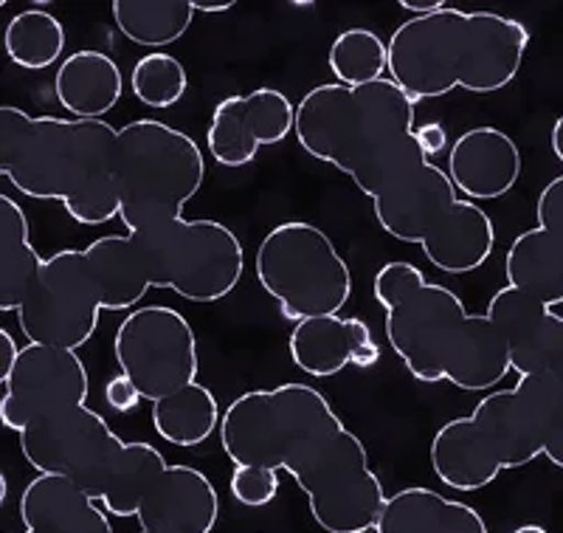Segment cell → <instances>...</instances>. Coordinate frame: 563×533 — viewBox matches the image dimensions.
Here are the masks:
<instances>
[{"label":"cell","instance_id":"6da1fadb","mask_svg":"<svg viewBox=\"0 0 563 533\" xmlns=\"http://www.w3.org/2000/svg\"><path fill=\"white\" fill-rule=\"evenodd\" d=\"M218 432L234 466L288 471L327 533L375 531L389 500L384 482L361 437L316 387L294 381L243 392L225 406Z\"/></svg>","mask_w":563,"mask_h":533},{"label":"cell","instance_id":"7a4b0ae2","mask_svg":"<svg viewBox=\"0 0 563 533\" xmlns=\"http://www.w3.org/2000/svg\"><path fill=\"white\" fill-rule=\"evenodd\" d=\"M0 175L34 200H59L70 220L119 218V130L104 119H57L0 108Z\"/></svg>","mask_w":563,"mask_h":533},{"label":"cell","instance_id":"3957f363","mask_svg":"<svg viewBox=\"0 0 563 533\" xmlns=\"http://www.w3.org/2000/svg\"><path fill=\"white\" fill-rule=\"evenodd\" d=\"M530 32L499 12H462L445 7L409 18L389 37V79L406 97H445L462 88L496 94L519 77Z\"/></svg>","mask_w":563,"mask_h":533},{"label":"cell","instance_id":"277c9868","mask_svg":"<svg viewBox=\"0 0 563 533\" xmlns=\"http://www.w3.org/2000/svg\"><path fill=\"white\" fill-rule=\"evenodd\" d=\"M369 200L386 235L420 246L429 263L445 274L482 269L496 249L490 215L460 198L449 170L431 164L417 135L386 167Z\"/></svg>","mask_w":563,"mask_h":533},{"label":"cell","instance_id":"5b68a950","mask_svg":"<svg viewBox=\"0 0 563 533\" xmlns=\"http://www.w3.org/2000/svg\"><path fill=\"white\" fill-rule=\"evenodd\" d=\"M415 105L391 79L358 88L316 85L296 105V139L305 153L350 175L369 198L386 167L415 139Z\"/></svg>","mask_w":563,"mask_h":533},{"label":"cell","instance_id":"8992f818","mask_svg":"<svg viewBox=\"0 0 563 533\" xmlns=\"http://www.w3.org/2000/svg\"><path fill=\"white\" fill-rule=\"evenodd\" d=\"M555 379L519 376L512 390L490 392L467 418L445 421L431 440V469L456 491L487 489L505 469L544 457Z\"/></svg>","mask_w":563,"mask_h":533},{"label":"cell","instance_id":"52a82bcc","mask_svg":"<svg viewBox=\"0 0 563 533\" xmlns=\"http://www.w3.org/2000/svg\"><path fill=\"white\" fill-rule=\"evenodd\" d=\"M386 339L417 381L485 392L512 370L505 336L487 314H467L445 285L426 283L386 311Z\"/></svg>","mask_w":563,"mask_h":533},{"label":"cell","instance_id":"ba28073f","mask_svg":"<svg viewBox=\"0 0 563 533\" xmlns=\"http://www.w3.org/2000/svg\"><path fill=\"white\" fill-rule=\"evenodd\" d=\"M20 449L37 475L65 477L119 520L139 514L169 469L155 446L124 444L88 404L20 432Z\"/></svg>","mask_w":563,"mask_h":533},{"label":"cell","instance_id":"9c48e42d","mask_svg":"<svg viewBox=\"0 0 563 533\" xmlns=\"http://www.w3.org/2000/svg\"><path fill=\"white\" fill-rule=\"evenodd\" d=\"M203 181V153L184 130L158 119L119 130V220L130 235L184 218Z\"/></svg>","mask_w":563,"mask_h":533},{"label":"cell","instance_id":"30bf717a","mask_svg":"<svg viewBox=\"0 0 563 533\" xmlns=\"http://www.w3.org/2000/svg\"><path fill=\"white\" fill-rule=\"evenodd\" d=\"M256 280L279 305L282 319L339 316L352 296V274L324 229L305 220L279 224L260 240Z\"/></svg>","mask_w":563,"mask_h":533},{"label":"cell","instance_id":"8fae6325","mask_svg":"<svg viewBox=\"0 0 563 533\" xmlns=\"http://www.w3.org/2000/svg\"><path fill=\"white\" fill-rule=\"evenodd\" d=\"M133 240L147 265L150 285L189 303H220L243 280V240L220 220L180 218L135 231Z\"/></svg>","mask_w":563,"mask_h":533},{"label":"cell","instance_id":"7c38bea8","mask_svg":"<svg viewBox=\"0 0 563 533\" xmlns=\"http://www.w3.org/2000/svg\"><path fill=\"white\" fill-rule=\"evenodd\" d=\"M113 356L122 376L153 404L198 381V336L169 305L130 311L115 330Z\"/></svg>","mask_w":563,"mask_h":533},{"label":"cell","instance_id":"4fadbf2b","mask_svg":"<svg viewBox=\"0 0 563 533\" xmlns=\"http://www.w3.org/2000/svg\"><path fill=\"white\" fill-rule=\"evenodd\" d=\"M99 314L102 300L85 251L63 249L43 260L18 322L34 345L79 350L97 334Z\"/></svg>","mask_w":563,"mask_h":533},{"label":"cell","instance_id":"5bb4252c","mask_svg":"<svg viewBox=\"0 0 563 533\" xmlns=\"http://www.w3.org/2000/svg\"><path fill=\"white\" fill-rule=\"evenodd\" d=\"M3 384L0 421L12 432L57 418L63 412L85 406L90 395V376L77 350L34 345L29 341L18 356Z\"/></svg>","mask_w":563,"mask_h":533},{"label":"cell","instance_id":"9a60e30c","mask_svg":"<svg viewBox=\"0 0 563 533\" xmlns=\"http://www.w3.org/2000/svg\"><path fill=\"white\" fill-rule=\"evenodd\" d=\"M290 133H296V105L282 90L256 88L220 99L206 130V148L220 167L238 170Z\"/></svg>","mask_w":563,"mask_h":533},{"label":"cell","instance_id":"2e32d148","mask_svg":"<svg viewBox=\"0 0 563 533\" xmlns=\"http://www.w3.org/2000/svg\"><path fill=\"white\" fill-rule=\"evenodd\" d=\"M449 175L465 200H499L519 184L521 150L499 128H471L449 153Z\"/></svg>","mask_w":563,"mask_h":533},{"label":"cell","instance_id":"e0dca14e","mask_svg":"<svg viewBox=\"0 0 563 533\" xmlns=\"http://www.w3.org/2000/svg\"><path fill=\"white\" fill-rule=\"evenodd\" d=\"M220 516V497L203 471L169 466L139 505L141 533H211Z\"/></svg>","mask_w":563,"mask_h":533},{"label":"cell","instance_id":"ac0fdd59","mask_svg":"<svg viewBox=\"0 0 563 533\" xmlns=\"http://www.w3.org/2000/svg\"><path fill=\"white\" fill-rule=\"evenodd\" d=\"M490 322L505 336L510 350L512 370L519 376L550 373L552 336H555L558 314L538 303L536 296L505 285L493 294L485 311Z\"/></svg>","mask_w":563,"mask_h":533},{"label":"cell","instance_id":"d6986e66","mask_svg":"<svg viewBox=\"0 0 563 533\" xmlns=\"http://www.w3.org/2000/svg\"><path fill=\"white\" fill-rule=\"evenodd\" d=\"M23 533H113L110 514L65 477L37 475L20 497Z\"/></svg>","mask_w":563,"mask_h":533},{"label":"cell","instance_id":"ffe728a7","mask_svg":"<svg viewBox=\"0 0 563 533\" xmlns=\"http://www.w3.org/2000/svg\"><path fill=\"white\" fill-rule=\"evenodd\" d=\"M124 77L113 57L93 48L65 57L54 77V97L70 119H102L122 102Z\"/></svg>","mask_w":563,"mask_h":533},{"label":"cell","instance_id":"44dd1931","mask_svg":"<svg viewBox=\"0 0 563 533\" xmlns=\"http://www.w3.org/2000/svg\"><path fill=\"white\" fill-rule=\"evenodd\" d=\"M375 533H490L479 511L431 489H404L384 505Z\"/></svg>","mask_w":563,"mask_h":533},{"label":"cell","instance_id":"7402d4cb","mask_svg":"<svg viewBox=\"0 0 563 533\" xmlns=\"http://www.w3.org/2000/svg\"><path fill=\"white\" fill-rule=\"evenodd\" d=\"M102 311H135L153 289L133 235H104L85 249Z\"/></svg>","mask_w":563,"mask_h":533},{"label":"cell","instance_id":"603a6c76","mask_svg":"<svg viewBox=\"0 0 563 533\" xmlns=\"http://www.w3.org/2000/svg\"><path fill=\"white\" fill-rule=\"evenodd\" d=\"M505 274L507 285L558 308L563 305V240L541 226L521 231L507 249Z\"/></svg>","mask_w":563,"mask_h":533},{"label":"cell","instance_id":"cb8c5ba5","mask_svg":"<svg viewBox=\"0 0 563 533\" xmlns=\"http://www.w3.org/2000/svg\"><path fill=\"white\" fill-rule=\"evenodd\" d=\"M45 258L32 246L23 206L0 195V311L18 314Z\"/></svg>","mask_w":563,"mask_h":533},{"label":"cell","instance_id":"d4e9b609","mask_svg":"<svg viewBox=\"0 0 563 533\" xmlns=\"http://www.w3.org/2000/svg\"><path fill=\"white\" fill-rule=\"evenodd\" d=\"M220 421L223 415H220L218 399L211 395L209 387L198 381L153 404L155 432L180 449L206 444L214 429H220Z\"/></svg>","mask_w":563,"mask_h":533},{"label":"cell","instance_id":"484cf974","mask_svg":"<svg viewBox=\"0 0 563 533\" xmlns=\"http://www.w3.org/2000/svg\"><path fill=\"white\" fill-rule=\"evenodd\" d=\"M288 350L301 373L333 379L352 365L350 322L341 316H313V319L296 322Z\"/></svg>","mask_w":563,"mask_h":533},{"label":"cell","instance_id":"4316f807","mask_svg":"<svg viewBox=\"0 0 563 533\" xmlns=\"http://www.w3.org/2000/svg\"><path fill=\"white\" fill-rule=\"evenodd\" d=\"M110 12L130 43L147 48L178 43L198 14L192 0H113Z\"/></svg>","mask_w":563,"mask_h":533},{"label":"cell","instance_id":"83f0119b","mask_svg":"<svg viewBox=\"0 0 563 533\" xmlns=\"http://www.w3.org/2000/svg\"><path fill=\"white\" fill-rule=\"evenodd\" d=\"M65 26L57 14L45 9H26L9 20L3 32V48L14 65L26 72H43L52 68L65 52Z\"/></svg>","mask_w":563,"mask_h":533},{"label":"cell","instance_id":"f1b7e54d","mask_svg":"<svg viewBox=\"0 0 563 533\" xmlns=\"http://www.w3.org/2000/svg\"><path fill=\"white\" fill-rule=\"evenodd\" d=\"M327 65L335 83L350 85V88L378 83V79H386L384 74L389 72V43L372 29H346L330 45Z\"/></svg>","mask_w":563,"mask_h":533},{"label":"cell","instance_id":"f546056e","mask_svg":"<svg viewBox=\"0 0 563 533\" xmlns=\"http://www.w3.org/2000/svg\"><path fill=\"white\" fill-rule=\"evenodd\" d=\"M130 88H133L135 99L141 105H147V108L155 110H167L175 108L186 97L189 74H186V65L178 57L153 52L133 65Z\"/></svg>","mask_w":563,"mask_h":533},{"label":"cell","instance_id":"4dcf8cb0","mask_svg":"<svg viewBox=\"0 0 563 533\" xmlns=\"http://www.w3.org/2000/svg\"><path fill=\"white\" fill-rule=\"evenodd\" d=\"M229 489L240 505L265 508L279 494V471L265 466H234Z\"/></svg>","mask_w":563,"mask_h":533},{"label":"cell","instance_id":"1f68e13d","mask_svg":"<svg viewBox=\"0 0 563 533\" xmlns=\"http://www.w3.org/2000/svg\"><path fill=\"white\" fill-rule=\"evenodd\" d=\"M426 283H429V280H426V274H422L415 263L395 260V263H386L384 269L375 274L372 289H375V300H378V305H384V308L389 311L395 308L397 303H404L411 291H417Z\"/></svg>","mask_w":563,"mask_h":533},{"label":"cell","instance_id":"d6a6232c","mask_svg":"<svg viewBox=\"0 0 563 533\" xmlns=\"http://www.w3.org/2000/svg\"><path fill=\"white\" fill-rule=\"evenodd\" d=\"M536 218L541 229L552 231L555 238L563 240V175L552 178L550 184L541 189L536 204Z\"/></svg>","mask_w":563,"mask_h":533},{"label":"cell","instance_id":"836d02e7","mask_svg":"<svg viewBox=\"0 0 563 533\" xmlns=\"http://www.w3.org/2000/svg\"><path fill=\"white\" fill-rule=\"evenodd\" d=\"M350 322V339H352V365L361 370H369L380 361V347L378 341L372 339V330L364 319H346Z\"/></svg>","mask_w":563,"mask_h":533},{"label":"cell","instance_id":"e575fe53","mask_svg":"<svg viewBox=\"0 0 563 533\" xmlns=\"http://www.w3.org/2000/svg\"><path fill=\"white\" fill-rule=\"evenodd\" d=\"M552 379H555V395H552V424L544 457L563 471V379H558V376H552Z\"/></svg>","mask_w":563,"mask_h":533},{"label":"cell","instance_id":"d590c367","mask_svg":"<svg viewBox=\"0 0 563 533\" xmlns=\"http://www.w3.org/2000/svg\"><path fill=\"white\" fill-rule=\"evenodd\" d=\"M141 399H144V395L139 392V387H135L133 381L122 373L113 376V379L104 384V401H108L110 410L122 412V415L124 412H133L135 406H139Z\"/></svg>","mask_w":563,"mask_h":533},{"label":"cell","instance_id":"8d00e7d4","mask_svg":"<svg viewBox=\"0 0 563 533\" xmlns=\"http://www.w3.org/2000/svg\"><path fill=\"white\" fill-rule=\"evenodd\" d=\"M415 135H417V144H420V150L426 155H437L449 148V133H445V128H442L440 122L420 124Z\"/></svg>","mask_w":563,"mask_h":533},{"label":"cell","instance_id":"74e56055","mask_svg":"<svg viewBox=\"0 0 563 533\" xmlns=\"http://www.w3.org/2000/svg\"><path fill=\"white\" fill-rule=\"evenodd\" d=\"M23 347H18V341L12 339L7 328H0V381H7L12 367L18 365V356Z\"/></svg>","mask_w":563,"mask_h":533},{"label":"cell","instance_id":"f35d334b","mask_svg":"<svg viewBox=\"0 0 563 533\" xmlns=\"http://www.w3.org/2000/svg\"><path fill=\"white\" fill-rule=\"evenodd\" d=\"M550 373L563 379V316L555 319V336H552V356H550Z\"/></svg>","mask_w":563,"mask_h":533},{"label":"cell","instance_id":"ab89813d","mask_svg":"<svg viewBox=\"0 0 563 533\" xmlns=\"http://www.w3.org/2000/svg\"><path fill=\"white\" fill-rule=\"evenodd\" d=\"M397 7L406 9V12H411L415 18H426V14H434V12H440V9H445L449 3H442V0H400Z\"/></svg>","mask_w":563,"mask_h":533},{"label":"cell","instance_id":"60d3db41","mask_svg":"<svg viewBox=\"0 0 563 533\" xmlns=\"http://www.w3.org/2000/svg\"><path fill=\"white\" fill-rule=\"evenodd\" d=\"M195 3V12H203V14H223L231 12V9L238 7V0H225V3H211V0H192Z\"/></svg>","mask_w":563,"mask_h":533},{"label":"cell","instance_id":"b9f144b4","mask_svg":"<svg viewBox=\"0 0 563 533\" xmlns=\"http://www.w3.org/2000/svg\"><path fill=\"white\" fill-rule=\"evenodd\" d=\"M550 144H552V153H555V159L563 164V113L558 116V122L552 124Z\"/></svg>","mask_w":563,"mask_h":533},{"label":"cell","instance_id":"7bdbcfd3","mask_svg":"<svg viewBox=\"0 0 563 533\" xmlns=\"http://www.w3.org/2000/svg\"><path fill=\"white\" fill-rule=\"evenodd\" d=\"M512 533H550V531H547V527H541V525H521V527H516Z\"/></svg>","mask_w":563,"mask_h":533}]
</instances>
